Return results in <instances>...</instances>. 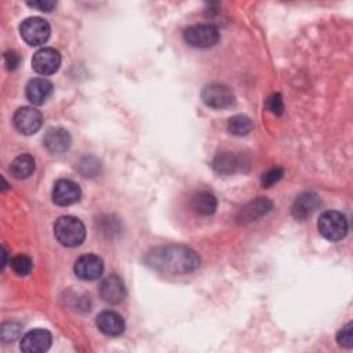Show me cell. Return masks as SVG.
I'll list each match as a JSON object with an SVG mask.
<instances>
[{"mask_svg": "<svg viewBox=\"0 0 353 353\" xmlns=\"http://www.w3.org/2000/svg\"><path fill=\"white\" fill-rule=\"evenodd\" d=\"M52 336L50 331L43 328H34L28 331L21 341V350L26 353H41L51 346Z\"/></svg>", "mask_w": 353, "mask_h": 353, "instance_id": "cell-12", "label": "cell"}, {"mask_svg": "<svg viewBox=\"0 0 353 353\" xmlns=\"http://www.w3.org/2000/svg\"><path fill=\"white\" fill-rule=\"evenodd\" d=\"M59 65H61V54L51 47H44L36 51L32 58L33 69L43 76L55 73L59 69Z\"/></svg>", "mask_w": 353, "mask_h": 353, "instance_id": "cell-9", "label": "cell"}, {"mask_svg": "<svg viewBox=\"0 0 353 353\" xmlns=\"http://www.w3.org/2000/svg\"><path fill=\"white\" fill-rule=\"evenodd\" d=\"M320 204H321L320 197L316 193L305 192L295 199L292 208H291L292 216L296 219H301V221L306 219L320 207Z\"/></svg>", "mask_w": 353, "mask_h": 353, "instance_id": "cell-15", "label": "cell"}, {"mask_svg": "<svg viewBox=\"0 0 353 353\" xmlns=\"http://www.w3.org/2000/svg\"><path fill=\"white\" fill-rule=\"evenodd\" d=\"M272 208H273V203L268 197H256L252 201L247 203L239 211L236 219L239 223H250L266 215Z\"/></svg>", "mask_w": 353, "mask_h": 353, "instance_id": "cell-14", "label": "cell"}, {"mask_svg": "<svg viewBox=\"0 0 353 353\" xmlns=\"http://www.w3.org/2000/svg\"><path fill=\"white\" fill-rule=\"evenodd\" d=\"M70 142L72 139L69 132L61 127L50 128L43 138V143L47 148V150L55 154L66 152L70 146Z\"/></svg>", "mask_w": 353, "mask_h": 353, "instance_id": "cell-17", "label": "cell"}, {"mask_svg": "<svg viewBox=\"0 0 353 353\" xmlns=\"http://www.w3.org/2000/svg\"><path fill=\"white\" fill-rule=\"evenodd\" d=\"M29 7H33V8H37L40 11H46V12H50L55 6L57 3L55 1H51V0H41V1H29L28 3Z\"/></svg>", "mask_w": 353, "mask_h": 353, "instance_id": "cell-27", "label": "cell"}, {"mask_svg": "<svg viewBox=\"0 0 353 353\" xmlns=\"http://www.w3.org/2000/svg\"><path fill=\"white\" fill-rule=\"evenodd\" d=\"M192 210L199 215H211L215 212L218 201L216 197L207 190L196 193L190 200Z\"/></svg>", "mask_w": 353, "mask_h": 353, "instance_id": "cell-19", "label": "cell"}, {"mask_svg": "<svg viewBox=\"0 0 353 353\" xmlns=\"http://www.w3.org/2000/svg\"><path fill=\"white\" fill-rule=\"evenodd\" d=\"M221 33L216 26L212 23H200L193 25L185 29L183 39L190 47L196 48H208L215 46L219 41Z\"/></svg>", "mask_w": 353, "mask_h": 353, "instance_id": "cell-4", "label": "cell"}, {"mask_svg": "<svg viewBox=\"0 0 353 353\" xmlns=\"http://www.w3.org/2000/svg\"><path fill=\"white\" fill-rule=\"evenodd\" d=\"M34 171V159L29 153L17 156L10 164V172L17 179H25Z\"/></svg>", "mask_w": 353, "mask_h": 353, "instance_id": "cell-20", "label": "cell"}, {"mask_svg": "<svg viewBox=\"0 0 353 353\" xmlns=\"http://www.w3.org/2000/svg\"><path fill=\"white\" fill-rule=\"evenodd\" d=\"M10 265L12 268V270L19 274V276H26L32 272V259L23 254L21 255H15L11 261H10Z\"/></svg>", "mask_w": 353, "mask_h": 353, "instance_id": "cell-22", "label": "cell"}, {"mask_svg": "<svg viewBox=\"0 0 353 353\" xmlns=\"http://www.w3.org/2000/svg\"><path fill=\"white\" fill-rule=\"evenodd\" d=\"M254 128V124L250 117L244 114H236L229 119L228 121V131L236 137H244L248 132H251Z\"/></svg>", "mask_w": 353, "mask_h": 353, "instance_id": "cell-21", "label": "cell"}, {"mask_svg": "<svg viewBox=\"0 0 353 353\" xmlns=\"http://www.w3.org/2000/svg\"><path fill=\"white\" fill-rule=\"evenodd\" d=\"M19 32L29 46H40L48 40L51 28L46 19L40 17H30L21 23Z\"/></svg>", "mask_w": 353, "mask_h": 353, "instance_id": "cell-5", "label": "cell"}, {"mask_svg": "<svg viewBox=\"0 0 353 353\" xmlns=\"http://www.w3.org/2000/svg\"><path fill=\"white\" fill-rule=\"evenodd\" d=\"M103 261L95 254H84L74 262V273L81 280H97L102 276Z\"/></svg>", "mask_w": 353, "mask_h": 353, "instance_id": "cell-11", "label": "cell"}, {"mask_svg": "<svg viewBox=\"0 0 353 353\" xmlns=\"http://www.w3.org/2000/svg\"><path fill=\"white\" fill-rule=\"evenodd\" d=\"M201 99L210 108L223 109V108H229L233 105L234 95L228 85L219 84V83H212L203 88Z\"/></svg>", "mask_w": 353, "mask_h": 353, "instance_id": "cell-6", "label": "cell"}, {"mask_svg": "<svg viewBox=\"0 0 353 353\" xmlns=\"http://www.w3.org/2000/svg\"><path fill=\"white\" fill-rule=\"evenodd\" d=\"M336 342L339 346L352 347L353 346V325L347 323L343 328H341L336 334Z\"/></svg>", "mask_w": 353, "mask_h": 353, "instance_id": "cell-24", "label": "cell"}, {"mask_svg": "<svg viewBox=\"0 0 353 353\" xmlns=\"http://www.w3.org/2000/svg\"><path fill=\"white\" fill-rule=\"evenodd\" d=\"M54 234L62 245L77 247L85 239V226L76 216H59L54 225Z\"/></svg>", "mask_w": 353, "mask_h": 353, "instance_id": "cell-2", "label": "cell"}, {"mask_svg": "<svg viewBox=\"0 0 353 353\" xmlns=\"http://www.w3.org/2000/svg\"><path fill=\"white\" fill-rule=\"evenodd\" d=\"M26 98L30 103L33 105H43L50 95L52 94V84L50 80L44 79V77H37V79H32L28 84H26Z\"/></svg>", "mask_w": 353, "mask_h": 353, "instance_id": "cell-16", "label": "cell"}, {"mask_svg": "<svg viewBox=\"0 0 353 353\" xmlns=\"http://www.w3.org/2000/svg\"><path fill=\"white\" fill-rule=\"evenodd\" d=\"M212 168L222 175H232L236 172H244L250 168V160L237 153L223 152L215 156L212 160Z\"/></svg>", "mask_w": 353, "mask_h": 353, "instance_id": "cell-7", "label": "cell"}, {"mask_svg": "<svg viewBox=\"0 0 353 353\" xmlns=\"http://www.w3.org/2000/svg\"><path fill=\"white\" fill-rule=\"evenodd\" d=\"M15 128L23 135H32L37 132L43 124L41 113L32 106L19 108L12 117Z\"/></svg>", "mask_w": 353, "mask_h": 353, "instance_id": "cell-8", "label": "cell"}, {"mask_svg": "<svg viewBox=\"0 0 353 353\" xmlns=\"http://www.w3.org/2000/svg\"><path fill=\"white\" fill-rule=\"evenodd\" d=\"M4 63H6L7 69H10V70L17 69V66L19 65V55L12 50L6 51L4 52Z\"/></svg>", "mask_w": 353, "mask_h": 353, "instance_id": "cell-26", "label": "cell"}, {"mask_svg": "<svg viewBox=\"0 0 353 353\" xmlns=\"http://www.w3.org/2000/svg\"><path fill=\"white\" fill-rule=\"evenodd\" d=\"M284 175V170L281 167H272L269 168L266 172L262 174L261 182L263 188H270L273 185H276Z\"/></svg>", "mask_w": 353, "mask_h": 353, "instance_id": "cell-23", "label": "cell"}, {"mask_svg": "<svg viewBox=\"0 0 353 353\" xmlns=\"http://www.w3.org/2000/svg\"><path fill=\"white\" fill-rule=\"evenodd\" d=\"M146 262L156 270L171 274H185L200 266L199 255L185 245H165L150 251Z\"/></svg>", "mask_w": 353, "mask_h": 353, "instance_id": "cell-1", "label": "cell"}, {"mask_svg": "<svg viewBox=\"0 0 353 353\" xmlns=\"http://www.w3.org/2000/svg\"><path fill=\"white\" fill-rule=\"evenodd\" d=\"M97 327L99 331L109 336H117L124 331V319L112 310H105L97 316Z\"/></svg>", "mask_w": 353, "mask_h": 353, "instance_id": "cell-18", "label": "cell"}, {"mask_svg": "<svg viewBox=\"0 0 353 353\" xmlns=\"http://www.w3.org/2000/svg\"><path fill=\"white\" fill-rule=\"evenodd\" d=\"M81 196L80 186L70 179H59L52 189V200L58 205H70L79 201Z\"/></svg>", "mask_w": 353, "mask_h": 353, "instance_id": "cell-13", "label": "cell"}, {"mask_svg": "<svg viewBox=\"0 0 353 353\" xmlns=\"http://www.w3.org/2000/svg\"><path fill=\"white\" fill-rule=\"evenodd\" d=\"M99 295L106 303H110V305L120 303L127 295V290L123 279L117 274L106 276L99 284Z\"/></svg>", "mask_w": 353, "mask_h": 353, "instance_id": "cell-10", "label": "cell"}, {"mask_svg": "<svg viewBox=\"0 0 353 353\" xmlns=\"http://www.w3.org/2000/svg\"><path fill=\"white\" fill-rule=\"evenodd\" d=\"M266 106H268V109H269L273 114L280 116V114L283 113V110H284V103H283L281 95H280L279 92L272 94V95L268 98V101H266Z\"/></svg>", "mask_w": 353, "mask_h": 353, "instance_id": "cell-25", "label": "cell"}, {"mask_svg": "<svg viewBox=\"0 0 353 353\" xmlns=\"http://www.w3.org/2000/svg\"><path fill=\"white\" fill-rule=\"evenodd\" d=\"M317 228L324 239L330 241H338L347 234L349 225L346 216L342 212L325 211L320 215Z\"/></svg>", "mask_w": 353, "mask_h": 353, "instance_id": "cell-3", "label": "cell"}]
</instances>
